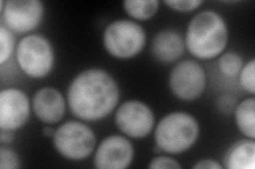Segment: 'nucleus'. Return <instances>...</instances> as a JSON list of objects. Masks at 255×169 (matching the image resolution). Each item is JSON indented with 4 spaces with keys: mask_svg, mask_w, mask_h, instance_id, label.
Returning <instances> with one entry per match:
<instances>
[{
    "mask_svg": "<svg viewBox=\"0 0 255 169\" xmlns=\"http://www.w3.org/2000/svg\"><path fill=\"white\" fill-rule=\"evenodd\" d=\"M121 98L115 78L108 71L86 69L71 80L67 90L68 106L85 122H97L112 113Z\"/></svg>",
    "mask_w": 255,
    "mask_h": 169,
    "instance_id": "f257e3e1",
    "label": "nucleus"
},
{
    "mask_svg": "<svg viewBox=\"0 0 255 169\" xmlns=\"http://www.w3.org/2000/svg\"><path fill=\"white\" fill-rule=\"evenodd\" d=\"M228 40L229 29L225 18L217 12L204 10L189 21L184 42L195 57L211 59L225 51Z\"/></svg>",
    "mask_w": 255,
    "mask_h": 169,
    "instance_id": "f03ea898",
    "label": "nucleus"
},
{
    "mask_svg": "<svg viewBox=\"0 0 255 169\" xmlns=\"http://www.w3.org/2000/svg\"><path fill=\"white\" fill-rule=\"evenodd\" d=\"M200 134L197 118L187 112L175 111L159 120L154 131L155 144L162 151L180 155L194 146Z\"/></svg>",
    "mask_w": 255,
    "mask_h": 169,
    "instance_id": "7ed1b4c3",
    "label": "nucleus"
},
{
    "mask_svg": "<svg viewBox=\"0 0 255 169\" xmlns=\"http://www.w3.org/2000/svg\"><path fill=\"white\" fill-rule=\"evenodd\" d=\"M102 40L110 55L119 59H129L142 51L147 34L139 23L129 19H118L107 26Z\"/></svg>",
    "mask_w": 255,
    "mask_h": 169,
    "instance_id": "20e7f679",
    "label": "nucleus"
},
{
    "mask_svg": "<svg viewBox=\"0 0 255 169\" xmlns=\"http://www.w3.org/2000/svg\"><path fill=\"white\" fill-rule=\"evenodd\" d=\"M16 59L21 71L29 77L44 78L54 66L52 45L42 35H27L17 45Z\"/></svg>",
    "mask_w": 255,
    "mask_h": 169,
    "instance_id": "39448f33",
    "label": "nucleus"
},
{
    "mask_svg": "<svg viewBox=\"0 0 255 169\" xmlns=\"http://www.w3.org/2000/svg\"><path fill=\"white\" fill-rule=\"evenodd\" d=\"M53 145L59 154L68 160L89 158L96 147V134L86 124L68 120L55 129Z\"/></svg>",
    "mask_w": 255,
    "mask_h": 169,
    "instance_id": "423d86ee",
    "label": "nucleus"
},
{
    "mask_svg": "<svg viewBox=\"0 0 255 169\" xmlns=\"http://www.w3.org/2000/svg\"><path fill=\"white\" fill-rule=\"evenodd\" d=\"M168 84L175 98L191 102L203 94L206 88V73L199 62L183 60L171 70Z\"/></svg>",
    "mask_w": 255,
    "mask_h": 169,
    "instance_id": "0eeeda50",
    "label": "nucleus"
},
{
    "mask_svg": "<svg viewBox=\"0 0 255 169\" xmlns=\"http://www.w3.org/2000/svg\"><path fill=\"white\" fill-rule=\"evenodd\" d=\"M155 115L147 104L136 100L123 103L115 113V124L132 139H143L152 131Z\"/></svg>",
    "mask_w": 255,
    "mask_h": 169,
    "instance_id": "6e6552de",
    "label": "nucleus"
},
{
    "mask_svg": "<svg viewBox=\"0 0 255 169\" xmlns=\"http://www.w3.org/2000/svg\"><path fill=\"white\" fill-rule=\"evenodd\" d=\"M1 12L7 29L18 34L35 30L44 18V4L39 0H10Z\"/></svg>",
    "mask_w": 255,
    "mask_h": 169,
    "instance_id": "1a4fd4ad",
    "label": "nucleus"
},
{
    "mask_svg": "<svg viewBox=\"0 0 255 169\" xmlns=\"http://www.w3.org/2000/svg\"><path fill=\"white\" fill-rule=\"evenodd\" d=\"M28 95L17 88H7L0 92V128L15 131L25 126L30 118Z\"/></svg>",
    "mask_w": 255,
    "mask_h": 169,
    "instance_id": "9d476101",
    "label": "nucleus"
},
{
    "mask_svg": "<svg viewBox=\"0 0 255 169\" xmlns=\"http://www.w3.org/2000/svg\"><path fill=\"white\" fill-rule=\"evenodd\" d=\"M134 158L132 143L123 135H109L96 149L94 165L98 169H125Z\"/></svg>",
    "mask_w": 255,
    "mask_h": 169,
    "instance_id": "9b49d317",
    "label": "nucleus"
},
{
    "mask_svg": "<svg viewBox=\"0 0 255 169\" xmlns=\"http://www.w3.org/2000/svg\"><path fill=\"white\" fill-rule=\"evenodd\" d=\"M32 107L41 122L52 125L59 123L65 114L66 102L58 89L45 87L34 94Z\"/></svg>",
    "mask_w": 255,
    "mask_h": 169,
    "instance_id": "f8f14e48",
    "label": "nucleus"
},
{
    "mask_svg": "<svg viewBox=\"0 0 255 169\" xmlns=\"http://www.w3.org/2000/svg\"><path fill=\"white\" fill-rule=\"evenodd\" d=\"M151 51L157 61L171 63L184 54L185 42L179 31L164 29L155 34L151 44Z\"/></svg>",
    "mask_w": 255,
    "mask_h": 169,
    "instance_id": "ddd939ff",
    "label": "nucleus"
},
{
    "mask_svg": "<svg viewBox=\"0 0 255 169\" xmlns=\"http://www.w3.org/2000/svg\"><path fill=\"white\" fill-rule=\"evenodd\" d=\"M255 165V142L243 139L231 145L223 157V167L227 169H253Z\"/></svg>",
    "mask_w": 255,
    "mask_h": 169,
    "instance_id": "4468645a",
    "label": "nucleus"
},
{
    "mask_svg": "<svg viewBox=\"0 0 255 169\" xmlns=\"http://www.w3.org/2000/svg\"><path fill=\"white\" fill-rule=\"evenodd\" d=\"M235 123L246 138L255 139V99L253 96L238 104L235 109Z\"/></svg>",
    "mask_w": 255,
    "mask_h": 169,
    "instance_id": "2eb2a0df",
    "label": "nucleus"
},
{
    "mask_svg": "<svg viewBox=\"0 0 255 169\" xmlns=\"http://www.w3.org/2000/svg\"><path fill=\"white\" fill-rule=\"evenodd\" d=\"M158 0H126L124 9L128 15L136 20H148L158 11Z\"/></svg>",
    "mask_w": 255,
    "mask_h": 169,
    "instance_id": "dca6fc26",
    "label": "nucleus"
},
{
    "mask_svg": "<svg viewBox=\"0 0 255 169\" xmlns=\"http://www.w3.org/2000/svg\"><path fill=\"white\" fill-rule=\"evenodd\" d=\"M244 67V59L235 52H227L221 55L218 61V68L221 73L229 77H235Z\"/></svg>",
    "mask_w": 255,
    "mask_h": 169,
    "instance_id": "f3484780",
    "label": "nucleus"
},
{
    "mask_svg": "<svg viewBox=\"0 0 255 169\" xmlns=\"http://www.w3.org/2000/svg\"><path fill=\"white\" fill-rule=\"evenodd\" d=\"M14 47L15 40L12 31L2 25L0 27V65H4L11 58Z\"/></svg>",
    "mask_w": 255,
    "mask_h": 169,
    "instance_id": "a211bd4d",
    "label": "nucleus"
},
{
    "mask_svg": "<svg viewBox=\"0 0 255 169\" xmlns=\"http://www.w3.org/2000/svg\"><path fill=\"white\" fill-rule=\"evenodd\" d=\"M255 60L251 59L249 62L244 65L242 71L239 72V83L243 89L250 94L255 93Z\"/></svg>",
    "mask_w": 255,
    "mask_h": 169,
    "instance_id": "6ab92c4d",
    "label": "nucleus"
},
{
    "mask_svg": "<svg viewBox=\"0 0 255 169\" xmlns=\"http://www.w3.org/2000/svg\"><path fill=\"white\" fill-rule=\"evenodd\" d=\"M21 167L20 159L16 152L10 148H0V168L1 169H18Z\"/></svg>",
    "mask_w": 255,
    "mask_h": 169,
    "instance_id": "aec40b11",
    "label": "nucleus"
},
{
    "mask_svg": "<svg viewBox=\"0 0 255 169\" xmlns=\"http://www.w3.org/2000/svg\"><path fill=\"white\" fill-rule=\"evenodd\" d=\"M164 3L173 11L188 13L197 10L203 1L202 0H165Z\"/></svg>",
    "mask_w": 255,
    "mask_h": 169,
    "instance_id": "412c9836",
    "label": "nucleus"
},
{
    "mask_svg": "<svg viewBox=\"0 0 255 169\" xmlns=\"http://www.w3.org/2000/svg\"><path fill=\"white\" fill-rule=\"evenodd\" d=\"M150 169H180L182 165L172 158L166 156H158L150 161L148 165Z\"/></svg>",
    "mask_w": 255,
    "mask_h": 169,
    "instance_id": "4be33fe9",
    "label": "nucleus"
},
{
    "mask_svg": "<svg viewBox=\"0 0 255 169\" xmlns=\"http://www.w3.org/2000/svg\"><path fill=\"white\" fill-rule=\"evenodd\" d=\"M193 168H197V169H222L223 166L218 163L216 160L214 159H202L199 160L198 162L193 166Z\"/></svg>",
    "mask_w": 255,
    "mask_h": 169,
    "instance_id": "5701e85b",
    "label": "nucleus"
},
{
    "mask_svg": "<svg viewBox=\"0 0 255 169\" xmlns=\"http://www.w3.org/2000/svg\"><path fill=\"white\" fill-rule=\"evenodd\" d=\"M14 140V134L13 131L9 130H2L1 133H0V141H1L2 144H10Z\"/></svg>",
    "mask_w": 255,
    "mask_h": 169,
    "instance_id": "b1692460",
    "label": "nucleus"
},
{
    "mask_svg": "<svg viewBox=\"0 0 255 169\" xmlns=\"http://www.w3.org/2000/svg\"><path fill=\"white\" fill-rule=\"evenodd\" d=\"M42 132L46 136V138H53L55 129H53L52 127H45V128H43Z\"/></svg>",
    "mask_w": 255,
    "mask_h": 169,
    "instance_id": "393cba45",
    "label": "nucleus"
},
{
    "mask_svg": "<svg viewBox=\"0 0 255 169\" xmlns=\"http://www.w3.org/2000/svg\"><path fill=\"white\" fill-rule=\"evenodd\" d=\"M153 152H154V154H159V152H162V149L159 148L157 145L155 144V146L153 147Z\"/></svg>",
    "mask_w": 255,
    "mask_h": 169,
    "instance_id": "a878e982",
    "label": "nucleus"
}]
</instances>
